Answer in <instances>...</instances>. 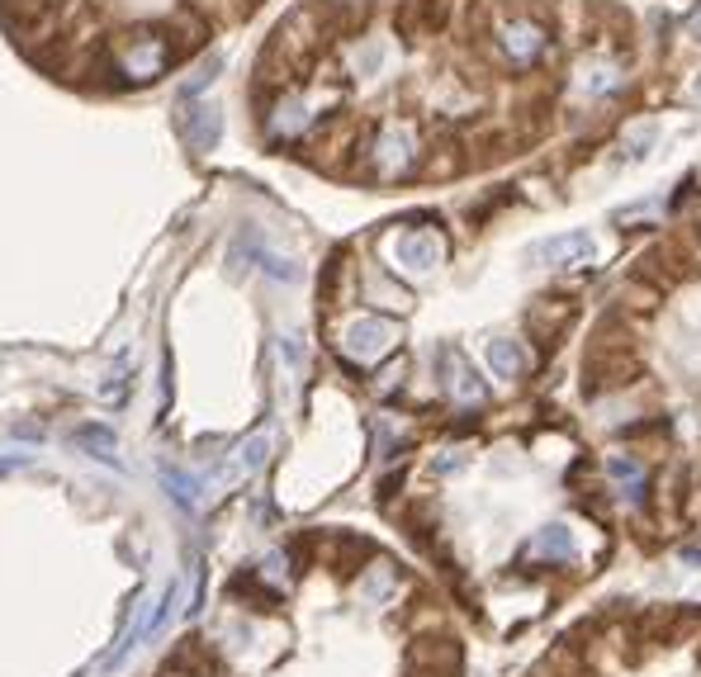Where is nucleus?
Returning <instances> with one entry per match:
<instances>
[{"mask_svg": "<svg viewBox=\"0 0 701 677\" xmlns=\"http://www.w3.org/2000/svg\"><path fill=\"white\" fill-rule=\"evenodd\" d=\"M488 365L498 370L503 379H522L526 375V351H522V341H507V337H498V341H488Z\"/></svg>", "mask_w": 701, "mask_h": 677, "instance_id": "f3484780", "label": "nucleus"}, {"mask_svg": "<svg viewBox=\"0 0 701 677\" xmlns=\"http://www.w3.org/2000/svg\"><path fill=\"white\" fill-rule=\"evenodd\" d=\"M460 644L455 640H417L408 649V673L422 677H460Z\"/></svg>", "mask_w": 701, "mask_h": 677, "instance_id": "6e6552de", "label": "nucleus"}, {"mask_svg": "<svg viewBox=\"0 0 701 677\" xmlns=\"http://www.w3.org/2000/svg\"><path fill=\"white\" fill-rule=\"evenodd\" d=\"M574 327V303L569 299H540L531 303L526 313V332L540 341V346H559V337Z\"/></svg>", "mask_w": 701, "mask_h": 677, "instance_id": "1a4fd4ad", "label": "nucleus"}, {"mask_svg": "<svg viewBox=\"0 0 701 677\" xmlns=\"http://www.w3.org/2000/svg\"><path fill=\"white\" fill-rule=\"evenodd\" d=\"M394 341H398V327L389 318H356L342 332V351L356 365H375V360H384L394 351Z\"/></svg>", "mask_w": 701, "mask_h": 677, "instance_id": "20e7f679", "label": "nucleus"}, {"mask_svg": "<svg viewBox=\"0 0 701 677\" xmlns=\"http://www.w3.org/2000/svg\"><path fill=\"white\" fill-rule=\"evenodd\" d=\"M593 232H559V237H540L526 247V261L531 266H555V270H578L593 261Z\"/></svg>", "mask_w": 701, "mask_h": 677, "instance_id": "7ed1b4c3", "label": "nucleus"}, {"mask_svg": "<svg viewBox=\"0 0 701 677\" xmlns=\"http://www.w3.org/2000/svg\"><path fill=\"white\" fill-rule=\"evenodd\" d=\"M266 460H270V436H266V431H256L252 441H242V446H237L233 479H242V474H256V469H261Z\"/></svg>", "mask_w": 701, "mask_h": 677, "instance_id": "aec40b11", "label": "nucleus"}, {"mask_svg": "<svg viewBox=\"0 0 701 677\" xmlns=\"http://www.w3.org/2000/svg\"><path fill=\"white\" fill-rule=\"evenodd\" d=\"M545 48V34H540V24H531V19H507L503 24V53L512 57V62H531V57Z\"/></svg>", "mask_w": 701, "mask_h": 677, "instance_id": "4468645a", "label": "nucleus"}, {"mask_svg": "<svg viewBox=\"0 0 701 677\" xmlns=\"http://www.w3.org/2000/svg\"><path fill=\"white\" fill-rule=\"evenodd\" d=\"M413 166H417L413 128H408V124H389L384 133H379V143H375V171L384 180H394V176H408Z\"/></svg>", "mask_w": 701, "mask_h": 677, "instance_id": "423d86ee", "label": "nucleus"}, {"mask_svg": "<svg viewBox=\"0 0 701 677\" xmlns=\"http://www.w3.org/2000/svg\"><path fill=\"white\" fill-rule=\"evenodd\" d=\"M697 100H701V76H697Z\"/></svg>", "mask_w": 701, "mask_h": 677, "instance_id": "2f4dec72", "label": "nucleus"}, {"mask_svg": "<svg viewBox=\"0 0 701 677\" xmlns=\"http://www.w3.org/2000/svg\"><path fill=\"white\" fill-rule=\"evenodd\" d=\"M441 375H446V379H441V384H446V393L460 403V408H479V403L488 398L484 379L474 375V365H469V360L460 356L455 346H446V351H441Z\"/></svg>", "mask_w": 701, "mask_h": 677, "instance_id": "0eeeda50", "label": "nucleus"}, {"mask_svg": "<svg viewBox=\"0 0 701 677\" xmlns=\"http://www.w3.org/2000/svg\"><path fill=\"white\" fill-rule=\"evenodd\" d=\"M607 474L626 488L630 502H645V483L649 479H645V464L635 460V455H612V460H607Z\"/></svg>", "mask_w": 701, "mask_h": 677, "instance_id": "a211bd4d", "label": "nucleus"}, {"mask_svg": "<svg viewBox=\"0 0 701 677\" xmlns=\"http://www.w3.org/2000/svg\"><path fill=\"white\" fill-rule=\"evenodd\" d=\"M441 19H446V0H403L398 5V34L427 38L432 29H441Z\"/></svg>", "mask_w": 701, "mask_h": 677, "instance_id": "f8f14e48", "label": "nucleus"}, {"mask_svg": "<svg viewBox=\"0 0 701 677\" xmlns=\"http://www.w3.org/2000/svg\"><path fill=\"white\" fill-rule=\"evenodd\" d=\"M76 446H86L95 460H114V455H119V441H114V431H105V427H76Z\"/></svg>", "mask_w": 701, "mask_h": 677, "instance_id": "412c9836", "label": "nucleus"}, {"mask_svg": "<svg viewBox=\"0 0 701 677\" xmlns=\"http://www.w3.org/2000/svg\"><path fill=\"white\" fill-rule=\"evenodd\" d=\"M398 379H403V360H398V365H389V370L379 375V384H375V389H379V393H389V389H394V384H398Z\"/></svg>", "mask_w": 701, "mask_h": 677, "instance_id": "cd10ccee", "label": "nucleus"}, {"mask_svg": "<svg viewBox=\"0 0 701 677\" xmlns=\"http://www.w3.org/2000/svg\"><path fill=\"white\" fill-rule=\"evenodd\" d=\"M683 559L687 564H701V550H683Z\"/></svg>", "mask_w": 701, "mask_h": 677, "instance_id": "7c9ffc66", "label": "nucleus"}, {"mask_svg": "<svg viewBox=\"0 0 701 677\" xmlns=\"http://www.w3.org/2000/svg\"><path fill=\"white\" fill-rule=\"evenodd\" d=\"M389 583H394V569H389V564H375V573H370V583H365V597H370V602H375V597H384V592H389Z\"/></svg>", "mask_w": 701, "mask_h": 677, "instance_id": "a878e982", "label": "nucleus"}, {"mask_svg": "<svg viewBox=\"0 0 701 677\" xmlns=\"http://www.w3.org/2000/svg\"><path fill=\"white\" fill-rule=\"evenodd\" d=\"M109 57H114L119 86H147V81H157L171 62H180L176 48H171V38H166V29H128L119 43H109Z\"/></svg>", "mask_w": 701, "mask_h": 677, "instance_id": "f257e3e1", "label": "nucleus"}, {"mask_svg": "<svg viewBox=\"0 0 701 677\" xmlns=\"http://www.w3.org/2000/svg\"><path fill=\"white\" fill-rule=\"evenodd\" d=\"M270 124H275V133H280V138H294V133H304V128L313 124V105H308V100H299V95H289V100H280V105H275V119H270Z\"/></svg>", "mask_w": 701, "mask_h": 677, "instance_id": "6ab92c4d", "label": "nucleus"}, {"mask_svg": "<svg viewBox=\"0 0 701 677\" xmlns=\"http://www.w3.org/2000/svg\"><path fill=\"white\" fill-rule=\"evenodd\" d=\"M379 57H384V48H379V43H370V48H365V57H356V72L370 76L379 67Z\"/></svg>", "mask_w": 701, "mask_h": 677, "instance_id": "bb28decb", "label": "nucleus"}, {"mask_svg": "<svg viewBox=\"0 0 701 677\" xmlns=\"http://www.w3.org/2000/svg\"><path fill=\"white\" fill-rule=\"evenodd\" d=\"M616 86H621V76H616L612 67H593V72H583V90H593V95L616 90Z\"/></svg>", "mask_w": 701, "mask_h": 677, "instance_id": "393cba45", "label": "nucleus"}, {"mask_svg": "<svg viewBox=\"0 0 701 677\" xmlns=\"http://www.w3.org/2000/svg\"><path fill=\"white\" fill-rule=\"evenodd\" d=\"M218 72H223V57H204V62H199V67H195V72H190V81H185V86H180V100H195V95H199V90H209V86H214V76Z\"/></svg>", "mask_w": 701, "mask_h": 677, "instance_id": "4be33fe9", "label": "nucleus"}, {"mask_svg": "<svg viewBox=\"0 0 701 677\" xmlns=\"http://www.w3.org/2000/svg\"><path fill=\"white\" fill-rule=\"evenodd\" d=\"M687 34H692V38H697V43H701V5H697V10H692V15H687Z\"/></svg>", "mask_w": 701, "mask_h": 677, "instance_id": "c756f323", "label": "nucleus"}, {"mask_svg": "<svg viewBox=\"0 0 701 677\" xmlns=\"http://www.w3.org/2000/svg\"><path fill=\"white\" fill-rule=\"evenodd\" d=\"M365 559H375V545H370V540H360V535H332V540H327V564H332V573L351 578V573H360Z\"/></svg>", "mask_w": 701, "mask_h": 677, "instance_id": "ddd939ff", "label": "nucleus"}, {"mask_svg": "<svg viewBox=\"0 0 701 677\" xmlns=\"http://www.w3.org/2000/svg\"><path fill=\"white\" fill-rule=\"evenodd\" d=\"M526 554H531V559H545V564H569V559H574V535H569V526H545V531H536V540L526 545Z\"/></svg>", "mask_w": 701, "mask_h": 677, "instance_id": "2eb2a0df", "label": "nucleus"}, {"mask_svg": "<svg viewBox=\"0 0 701 677\" xmlns=\"http://www.w3.org/2000/svg\"><path fill=\"white\" fill-rule=\"evenodd\" d=\"M162 483H166V488H171V493H176V502H180V507H195L199 483L190 479V474H180V469H171V464H166V469H162Z\"/></svg>", "mask_w": 701, "mask_h": 677, "instance_id": "b1692460", "label": "nucleus"}, {"mask_svg": "<svg viewBox=\"0 0 701 677\" xmlns=\"http://www.w3.org/2000/svg\"><path fill=\"white\" fill-rule=\"evenodd\" d=\"M630 375H640L635 346H630V337H616V322H602L588 356H583V389H621V384H630Z\"/></svg>", "mask_w": 701, "mask_h": 677, "instance_id": "f03ea898", "label": "nucleus"}, {"mask_svg": "<svg viewBox=\"0 0 701 677\" xmlns=\"http://www.w3.org/2000/svg\"><path fill=\"white\" fill-rule=\"evenodd\" d=\"M166 673H180V677H218V673H223V659H218V649L209 640L190 635V640H180L176 649H171Z\"/></svg>", "mask_w": 701, "mask_h": 677, "instance_id": "9d476101", "label": "nucleus"}, {"mask_svg": "<svg viewBox=\"0 0 701 677\" xmlns=\"http://www.w3.org/2000/svg\"><path fill=\"white\" fill-rule=\"evenodd\" d=\"M228 592H233L237 602H247L252 611H275V606H280V592L266 588V573H256V569L237 573L233 583H228Z\"/></svg>", "mask_w": 701, "mask_h": 677, "instance_id": "dca6fc26", "label": "nucleus"}, {"mask_svg": "<svg viewBox=\"0 0 701 677\" xmlns=\"http://www.w3.org/2000/svg\"><path fill=\"white\" fill-rule=\"evenodd\" d=\"M460 464H465V450H450V455H446L441 464H436V469H441V474H455Z\"/></svg>", "mask_w": 701, "mask_h": 677, "instance_id": "c85d7f7f", "label": "nucleus"}, {"mask_svg": "<svg viewBox=\"0 0 701 677\" xmlns=\"http://www.w3.org/2000/svg\"><path fill=\"white\" fill-rule=\"evenodd\" d=\"M398 270H408V275H432L441 261H446V242H441V232H403L394 237V247H389Z\"/></svg>", "mask_w": 701, "mask_h": 677, "instance_id": "39448f33", "label": "nucleus"}, {"mask_svg": "<svg viewBox=\"0 0 701 677\" xmlns=\"http://www.w3.org/2000/svg\"><path fill=\"white\" fill-rule=\"evenodd\" d=\"M218 133H223V114H218L214 105H190V114H185V147H190L195 157L214 152Z\"/></svg>", "mask_w": 701, "mask_h": 677, "instance_id": "9b49d317", "label": "nucleus"}, {"mask_svg": "<svg viewBox=\"0 0 701 677\" xmlns=\"http://www.w3.org/2000/svg\"><path fill=\"white\" fill-rule=\"evenodd\" d=\"M654 138H659V128H654V124H635V128H626V138H621V152H626L630 161H640V157H649Z\"/></svg>", "mask_w": 701, "mask_h": 677, "instance_id": "5701e85b", "label": "nucleus"}, {"mask_svg": "<svg viewBox=\"0 0 701 677\" xmlns=\"http://www.w3.org/2000/svg\"><path fill=\"white\" fill-rule=\"evenodd\" d=\"M247 5H256V0H247Z\"/></svg>", "mask_w": 701, "mask_h": 677, "instance_id": "473e14b6", "label": "nucleus"}]
</instances>
